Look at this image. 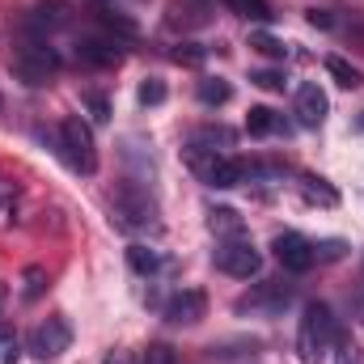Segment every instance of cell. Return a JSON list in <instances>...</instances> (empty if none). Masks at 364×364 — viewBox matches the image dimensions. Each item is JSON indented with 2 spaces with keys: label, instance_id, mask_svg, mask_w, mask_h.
I'll return each instance as SVG.
<instances>
[{
  "label": "cell",
  "instance_id": "cell-1",
  "mask_svg": "<svg viewBox=\"0 0 364 364\" xmlns=\"http://www.w3.org/2000/svg\"><path fill=\"white\" fill-rule=\"evenodd\" d=\"M335 314H331V305H322V301H309L305 305V314H301V331H296V356L301 364H318L326 356V348L335 343Z\"/></svg>",
  "mask_w": 364,
  "mask_h": 364
},
{
  "label": "cell",
  "instance_id": "cell-2",
  "mask_svg": "<svg viewBox=\"0 0 364 364\" xmlns=\"http://www.w3.org/2000/svg\"><path fill=\"white\" fill-rule=\"evenodd\" d=\"M114 216H119V225H127V229H157V225H161L157 199L149 195L144 182H136V178L119 182V191H114Z\"/></svg>",
  "mask_w": 364,
  "mask_h": 364
},
{
  "label": "cell",
  "instance_id": "cell-3",
  "mask_svg": "<svg viewBox=\"0 0 364 364\" xmlns=\"http://www.w3.org/2000/svg\"><path fill=\"white\" fill-rule=\"evenodd\" d=\"M60 157L77 170V174H97V144H93V127L81 114H68L60 123Z\"/></svg>",
  "mask_w": 364,
  "mask_h": 364
},
{
  "label": "cell",
  "instance_id": "cell-4",
  "mask_svg": "<svg viewBox=\"0 0 364 364\" xmlns=\"http://www.w3.org/2000/svg\"><path fill=\"white\" fill-rule=\"evenodd\" d=\"M191 170L208 182V186H216V191L242 186V182L250 178V161H242V157H220V153H191Z\"/></svg>",
  "mask_w": 364,
  "mask_h": 364
},
{
  "label": "cell",
  "instance_id": "cell-5",
  "mask_svg": "<svg viewBox=\"0 0 364 364\" xmlns=\"http://www.w3.org/2000/svg\"><path fill=\"white\" fill-rule=\"evenodd\" d=\"M13 73L26 81V85H47L55 73H60V51L47 47V43H21L13 51Z\"/></svg>",
  "mask_w": 364,
  "mask_h": 364
},
{
  "label": "cell",
  "instance_id": "cell-6",
  "mask_svg": "<svg viewBox=\"0 0 364 364\" xmlns=\"http://www.w3.org/2000/svg\"><path fill=\"white\" fill-rule=\"evenodd\" d=\"M216 267L225 275H233V279H250V275L263 272V255L255 250V242H246L237 233V237H225L216 246Z\"/></svg>",
  "mask_w": 364,
  "mask_h": 364
},
{
  "label": "cell",
  "instance_id": "cell-7",
  "mask_svg": "<svg viewBox=\"0 0 364 364\" xmlns=\"http://www.w3.org/2000/svg\"><path fill=\"white\" fill-rule=\"evenodd\" d=\"M68 343H73V326H68L64 318H47V322H38V326L30 331V352H34L38 360H55V356H64Z\"/></svg>",
  "mask_w": 364,
  "mask_h": 364
},
{
  "label": "cell",
  "instance_id": "cell-8",
  "mask_svg": "<svg viewBox=\"0 0 364 364\" xmlns=\"http://www.w3.org/2000/svg\"><path fill=\"white\" fill-rule=\"evenodd\" d=\"M292 296H296L292 284H284V279H267V284H259L250 296L237 301V314H279V309L292 305Z\"/></svg>",
  "mask_w": 364,
  "mask_h": 364
},
{
  "label": "cell",
  "instance_id": "cell-9",
  "mask_svg": "<svg viewBox=\"0 0 364 364\" xmlns=\"http://www.w3.org/2000/svg\"><path fill=\"white\" fill-rule=\"evenodd\" d=\"M272 250H275V259H279V267L292 272V275H301V272L314 267V242L301 237V233H275Z\"/></svg>",
  "mask_w": 364,
  "mask_h": 364
},
{
  "label": "cell",
  "instance_id": "cell-10",
  "mask_svg": "<svg viewBox=\"0 0 364 364\" xmlns=\"http://www.w3.org/2000/svg\"><path fill=\"white\" fill-rule=\"evenodd\" d=\"M203 314H208V296L199 288H182L166 301V322H174V326H195Z\"/></svg>",
  "mask_w": 364,
  "mask_h": 364
},
{
  "label": "cell",
  "instance_id": "cell-11",
  "mask_svg": "<svg viewBox=\"0 0 364 364\" xmlns=\"http://www.w3.org/2000/svg\"><path fill=\"white\" fill-rule=\"evenodd\" d=\"M326 110H331V102H326V93L318 90L314 81L296 90V106H292V114H296L301 127H318V123L326 119Z\"/></svg>",
  "mask_w": 364,
  "mask_h": 364
},
{
  "label": "cell",
  "instance_id": "cell-12",
  "mask_svg": "<svg viewBox=\"0 0 364 364\" xmlns=\"http://www.w3.org/2000/svg\"><path fill=\"white\" fill-rule=\"evenodd\" d=\"M77 60L90 64V68H114L123 60V47L110 43V38H81L77 43Z\"/></svg>",
  "mask_w": 364,
  "mask_h": 364
},
{
  "label": "cell",
  "instance_id": "cell-13",
  "mask_svg": "<svg viewBox=\"0 0 364 364\" xmlns=\"http://www.w3.org/2000/svg\"><path fill=\"white\" fill-rule=\"evenodd\" d=\"M233 140H237L233 127H199V132H191L186 149H191V153H216V144H220V149H233Z\"/></svg>",
  "mask_w": 364,
  "mask_h": 364
},
{
  "label": "cell",
  "instance_id": "cell-14",
  "mask_svg": "<svg viewBox=\"0 0 364 364\" xmlns=\"http://www.w3.org/2000/svg\"><path fill=\"white\" fill-rule=\"evenodd\" d=\"M246 132L250 136H272V132H288V123H284V114H275L272 106H250Z\"/></svg>",
  "mask_w": 364,
  "mask_h": 364
},
{
  "label": "cell",
  "instance_id": "cell-15",
  "mask_svg": "<svg viewBox=\"0 0 364 364\" xmlns=\"http://www.w3.org/2000/svg\"><path fill=\"white\" fill-rule=\"evenodd\" d=\"M30 26H34V30H55V26H68V4H64V0H43V4L30 13Z\"/></svg>",
  "mask_w": 364,
  "mask_h": 364
},
{
  "label": "cell",
  "instance_id": "cell-16",
  "mask_svg": "<svg viewBox=\"0 0 364 364\" xmlns=\"http://www.w3.org/2000/svg\"><path fill=\"white\" fill-rule=\"evenodd\" d=\"M322 64H326V73H331L343 90H360V85H364V73L356 68V64H348L343 55H326Z\"/></svg>",
  "mask_w": 364,
  "mask_h": 364
},
{
  "label": "cell",
  "instance_id": "cell-17",
  "mask_svg": "<svg viewBox=\"0 0 364 364\" xmlns=\"http://www.w3.org/2000/svg\"><path fill=\"white\" fill-rule=\"evenodd\" d=\"M127 267L136 275H153L161 267V255H157L153 246H144V242H132V246H127Z\"/></svg>",
  "mask_w": 364,
  "mask_h": 364
},
{
  "label": "cell",
  "instance_id": "cell-18",
  "mask_svg": "<svg viewBox=\"0 0 364 364\" xmlns=\"http://www.w3.org/2000/svg\"><path fill=\"white\" fill-rule=\"evenodd\" d=\"M301 191H305L309 203H322V208H335V203H339V191L326 178H318V174H305V178H301Z\"/></svg>",
  "mask_w": 364,
  "mask_h": 364
},
{
  "label": "cell",
  "instance_id": "cell-19",
  "mask_svg": "<svg viewBox=\"0 0 364 364\" xmlns=\"http://www.w3.org/2000/svg\"><path fill=\"white\" fill-rule=\"evenodd\" d=\"M199 102H203V106H225V102H229V97H233V90H229V81H220V77H203V81H199Z\"/></svg>",
  "mask_w": 364,
  "mask_h": 364
},
{
  "label": "cell",
  "instance_id": "cell-20",
  "mask_svg": "<svg viewBox=\"0 0 364 364\" xmlns=\"http://www.w3.org/2000/svg\"><path fill=\"white\" fill-rule=\"evenodd\" d=\"M208 225H212V233H225V237H237L242 233V216L233 208H212L208 212Z\"/></svg>",
  "mask_w": 364,
  "mask_h": 364
},
{
  "label": "cell",
  "instance_id": "cell-21",
  "mask_svg": "<svg viewBox=\"0 0 364 364\" xmlns=\"http://www.w3.org/2000/svg\"><path fill=\"white\" fill-rule=\"evenodd\" d=\"M43 292H47V272H43V267H26V272H21V301L34 305Z\"/></svg>",
  "mask_w": 364,
  "mask_h": 364
},
{
  "label": "cell",
  "instance_id": "cell-22",
  "mask_svg": "<svg viewBox=\"0 0 364 364\" xmlns=\"http://www.w3.org/2000/svg\"><path fill=\"white\" fill-rule=\"evenodd\" d=\"M250 47L259 51V55H267V60H284L288 55V47L275 38V34H267V30H259V34H250Z\"/></svg>",
  "mask_w": 364,
  "mask_h": 364
},
{
  "label": "cell",
  "instance_id": "cell-23",
  "mask_svg": "<svg viewBox=\"0 0 364 364\" xmlns=\"http://www.w3.org/2000/svg\"><path fill=\"white\" fill-rule=\"evenodd\" d=\"M229 9L242 13V17H250V21H272L275 17L272 9H267V0H229Z\"/></svg>",
  "mask_w": 364,
  "mask_h": 364
},
{
  "label": "cell",
  "instance_id": "cell-24",
  "mask_svg": "<svg viewBox=\"0 0 364 364\" xmlns=\"http://www.w3.org/2000/svg\"><path fill=\"white\" fill-rule=\"evenodd\" d=\"M170 55H174V64H191V68H195V64L208 60V47H199V43H178Z\"/></svg>",
  "mask_w": 364,
  "mask_h": 364
},
{
  "label": "cell",
  "instance_id": "cell-25",
  "mask_svg": "<svg viewBox=\"0 0 364 364\" xmlns=\"http://www.w3.org/2000/svg\"><path fill=\"white\" fill-rule=\"evenodd\" d=\"M250 85H259V90H267V93H279V90H284V73H279V68L250 73Z\"/></svg>",
  "mask_w": 364,
  "mask_h": 364
},
{
  "label": "cell",
  "instance_id": "cell-26",
  "mask_svg": "<svg viewBox=\"0 0 364 364\" xmlns=\"http://www.w3.org/2000/svg\"><path fill=\"white\" fill-rule=\"evenodd\" d=\"M161 102H166V81L149 77V81L140 85V106H161Z\"/></svg>",
  "mask_w": 364,
  "mask_h": 364
},
{
  "label": "cell",
  "instance_id": "cell-27",
  "mask_svg": "<svg viewBox=\"0 0 364 364\" xmlns=\"http://www.w3.org/2000/svg\"><path fill=\"white\" fill-rule=\"evenodd\" d=\"M81 102H85V110L93 114V123H106L110 119V102L102 93H81Z\"/></svg>",
  "mask_w": 364,
  "mask_h": 364
},
{
  "label": "cell",
  "instance_id": "cell-28",
  "mask_svg": "<svg viewBox=\"0 0 364 364\" xmlns=\"http://www.w3.org/2000/svg\"><path fill=\"white\" fill-rule=\"evenodd\" d=\"M144 364H178V356H174L170 343H153V348L144 352Z\"/></svg>",
  "mask_w": 364,
  "mask_h": 364
},
{
  "label": "cell",
  "instance_id": "cell-29",
  "mask_svg": "<svg viewBox=\"0 0 364 364\" xmlns=\"http://www.w3.org/2000/svg\"><path fill=\"white\" fill-rule=\"evenodd\" d=\"M102 21H106L110 30H119V34H127V38L136 34V21H127V17H119V13H102Z\"/></svg>",
  "mask_w": 364,
  "mask_h": 364
},
{
  "label": "cell",
  "instance_id": "cell-30",
  "mask_svg": "<svg viewBox=\"0 0 364 364\" xmlns=\"http://www.w3.org/2000/svg\"><path fill=\"white\" fill-rule=\"evenodd\" d=\"M339 255H343V242H322V246H314V263H318V259L331 263V259H339Z\"/></svg>",
  "mask_w": 364,
  "mask_h": 364
},
{
  "label": "cell",
  "instance_id": "cell-31",
  "mask_svg": "<svg viewBox=\"0 0 364 364\" xmlns=\"http://www.w3.org/2000/svg\"><path fill=\"white\" fill-rule=\"evenodd\" d=\"M335 352H339L335 364H356V348H352L348 339H339V335H335Z\"/></svg>",
  "mask_w": 364,
  "mask_h": 364
},
{
  "label": "cell",
  "instance_id": "cell-32",
  "mask_svg": "<svg viewBox=\"0 0 364 364\" xmlns=\"http://www.w3.org/2000/svg\"><path fill=\"white\" fill-rule=\"evenodd\" d=\"M309 26H318V30H331V26H335V17H331L326 9H309Z\"/></svg>",
  "mask_w": 364,
  "mask_h": 364
},
{
  "label": "cell",
  "instance_id": "cell-33",
  "mask_svg": "<svg viewBox=\"0 0 364 364\" xmlns=\"http://www.w3.org/2000/svg\"><path fill=\"white\" fill-rule=\"evenodd\" d=\"M102 364H132V360H127V352H110Z\"/></svg>",
  "mask_w": 364,
  "mask_h": 364
},
{
  "label": "cell",
  "instance_id": "cell-34",
  "mask_svg": "<svg viewBox=\"0 0 364 364\" xmlns=\"http://www.w3.org/2000/svg\"><path fill=\"white\" fill-rule=\"evenodd\" d=\"M356 322H360V326H364V288H360V292H356Z\"/></svg>",
  "mask_w": 364,
  "mask_h": 364
}]
</instances>
